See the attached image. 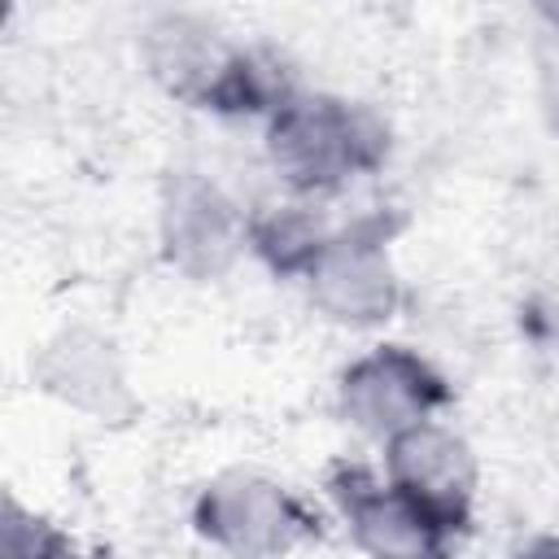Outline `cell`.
Here are the masks:
<instances>
[{"instance_id": "cell-3", "label": "cell", "mask_w": 559, "mask_h": 559, "mask_svg": "<svg viewBox=\"0 0 559 559\" xmlns=\"http://www.w3.org/2000/svg\"><path fill=\"white\" fill-rule=\"evenodd\" d=\"M445 402H450L445 380L406 349H376L371 358L354 362L341 380V411L349 415V424L384 441L428 419V411Z\"/></svg>"}, {"instance_id": "cell-10", "label": "cell", "mask_w": 559, "mask_h": 559, "mask_svg": "<svg viewBox=\"0 0 559 559\" xmlns=\"http://www.w3.org/2000/svg\"><path fill=\"white\" fill-rule=\"evenodd\" d=\"M537 9H542L550 22H559V0H537Z\"/></svg>"}, {"instance_id": "cell-1", "label": "cell", "mask_w": 559, "mask_h": 559, "mask_svg": "<svg viewBox=\"0 0 559 559\" xmlns=\"http://www.w3.org/2000/svg\"><path fill=\"white\" fill-rule=\"evenodd\" d=\"M389 148L384 122L332 96L288 100L271 122V162L293 188H336L358 170H376Z\"/></svg>"}, {"instance_id": "cell-8", "label": "cell", "mask_w": 559, "mask_h": 559, "mask_svg": "<svg viewBox=\"0 0 559 559\" xmlns=\"http://www.w3.org/2000/svg\"><path fill=\"white\" fill-rule=\"evenodd\" d=\"M39 380L48 393L92 411V415H127L131 411V397H127V384H122V371L114 362V349L100 341V336H87V332H66L57 336L44 358H39Z\"/></svg>"}, {"instance_id": "cell-5", "label": "cell", "mask_w": 559, "mask_h": 559, "mask_svg": "<svg viewBox=\"0 0 559 559\" xmlns=\"http://www.w3.org/2000/svg\"><path fill=\"white\" fill-rule=\"evenodd\" d=\"M310 293L314 301L341 323H380L397 306V284L384 258V240L371 227L336 236L310 262Z\"/></svg>"}, {"instance_id": "cell-4", "label": "cell", "mask_w": 559, "mask_h": 559, "mask_svg": "<svg viewBox=\"0 0 559 559\" xmlns=\"http://www.w3.org/2000/svg\"><path fill=\"white\" fill-rule=\"evenodd\" d=\"M197 528L205 537H214L218 546H227V550L275 555L310 528V515L280 485H271L262 476H249V472H231V476L214 480L201 493Z\"/></svg>"}, {"instance_id": "cell-6", "label": "cell", "mask_w": 559, "mask_h": 559, "mask_svg": "<svg viewBox=\"0 0 559 559\" xmlns=\"http://www.w3.org/2000/svg\"><path fill=\"white\" fill-rule=\"evenodd\" d=\"M332 493L349 515L354 537L376 555H437L450 542V533L393 480L376 485L362 467H341L332 476Z\"/></svg>"}, {"instance_id": "cell-7", "label": "cell", "mask_w": 559, "mask_h": 559, "mask_svg": "<svg viewBox=\"0 0 559 559\" xmlns=\"http://www.w3.org/2000/svg\"><path fill=\"white\" fill-rule=\"evenodd\" d=\"M162 240L175 266L210 280L231 266L240 245V223L218 188H210L197 175H175L162 210Z\"/></svg>"}, {"instance_id": "cell-9", "label": "cell", "mask_w": 559, "mask_h": 559, "mask_svg": "<svg viewBox=\"0 0 559 559\" xmlns=\"http://www.w3.org/2000/svg\"><path fill=\"white\" fill-rule=\"evenodd\" d=\"M328 240L332 236H323L319 218L306 210H280L266 223H258V249L275 271H297V266L310 271V262L323 253Z\"/></svg>"}, {"instance_id": "cell-2", "label": "cell", "mask_w": 559, "mask_h": 559, "mask_svg": "<svg viewBox=\"0 0 559 559\" xmlns=\"http://www.w3.org/2000/svg\"><path fill=\"white\" fill-rule=\"evenodd\" d=\"M389 480L424 507L445 533L467 528L472 489H476V463L463 437H454L441 424H411L389 437Z\"/></svg>"}]
</instances>
